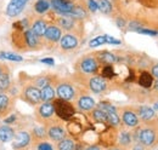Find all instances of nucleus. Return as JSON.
<instances>
[{
	"label": "nucleus",
	"mask_w": 158,
	"mask_h": 150,
	"mask_svg": "<svg viewBox=\"0 0 158 150\" xmlns=\"http://www.w3.org/2000/svg\"><path fill=\"white\" fill-rule=\"evenodd\" d=\"M54 109H55V112L59 115L60 117L62 119V120H69L73 115H74V107L69 103V102H67V101H63V99H56L55 102H54Z\"/></svg>",
	"instance_id": "f257e3e1"
},
{
	"label": "nucleus",
	"mask_w": 158,
	"mask_h": 150,
	"mask_svg": "<svg viewBox=\"0 0 158 150\" xmlns=\"http://www.w3.org/2000/svg\"><path fill=\"white\" fill-rule=\"evenodd\" d=\"M28 1L29 0H11L6 7V15L9 17H17L24 10Z\"/></svg>",
	"instance_id": "f03ea898"
},
{
	"label": "nucleus",
	"mask_w": 158,
	"mask_h": 150,
	"mask_svg": "<svg viewBox=\"0 0 158 150\" xmlns=\"http://www.w3.org/2000/svg\"><path fill=\"white\" fill-rule=\"evenodd\" d=\"M50 5L62 16H71V12L74 7V5L68 0H51Z\"/></svg>",
	"instance_id": "7ed1b4c3"
},
{
	"label": "nucleus",
	"mask_w": 158,
	"mask_h": 150,
	"mask_svg": "<svg viewBox=\"0 0 158 150\" xmlns=\"http://www.w3.org/2000/svg\"><path fill=\"white\" fill-rule=\"evenodd\" d=\"M23 98L31 104H39L41 101L40 90L35 86H27L23 90Z\"/></svg>",
	"instance_id": "20e7f679"
},
{
	"label": "nucleus",
	"mask_w": 158,
	"mask_h": 150,
	"mask_svg": "<svg viewBox=\"0 0 158 150\" xmlns=\"http://www.w3.org/2000/svg\"><path fill=\"white\" fill-rule=\"evenodd\" d=\"M139 140L143 147H150L156 142V132L152 128H142L139 132Z\"/></svg>",
	"instance_id": "39448f33"
},
{
	"label": "nucleus",
	"mask_w": 158,
	"mask_h": 150,
	"mask_svg": "<svg viewBox=\"0 0 158 150\" xmlns=\"http://www.w3.org/2000/svg\"><path fill=\"white\" fill-rule=\"evenodd\" d=\"M98 67H99L98 61L95 58H93V57H86L80 63L81 70L84 73H86V74H95L98 72Z\"/></svg>",
	"instance_id": "423d86ee"
},
{
	"label": "nucleus",
	"mask_w": 158,
	"mask_h": 150,
	"mask_svg": "<svg viewBox=\"0 0 158 150\" xmlns=\"http://www.w3.org/2000/svg\"><path fill=\"white\" fill-rule=\"evenodd\" d=\"M89 87H90V90H91L93 92H95V93H101V92H103V91L106 90L107 82H106V80H105L102 76H94V77H91L90 81H89Z\"/></svg>",
	"instance_id": "0eeeda50"
},
{
	"label": "nucleus",
	"mask_w": 158,
	"mask_h": 150,
	"mask_svg": "<svg viewBox=\"0 0 158 150\" xmlns=\"http://www.w3.org/2000/svg\"><path fill=\"white\" fill-rule=\"evenodd\" d=\"M103 44H111V45H120V40L116 39L113 37H110V35H101V37H96L95 39H93L90 42H89V46L90 47H96L100 45H103Z\"/></svg>",
	"instance_id": "6e6552de"
},
{
	"label": "nucleus",
	"mask_w": 158,
	"mask_h": 150,
	"mask_svg": "<svg viewBox=\"0 0 158 150\" xmlns=\"http://www.w3.org/2000/svg\"><path fill=\"white\" fill-rule=\"evenodd\" d=\"M31 142V136L29 133L24 131H20L19 133L15 134V140L12 143V147L15 149H21V148H24L29 144Z\"/></svg>",
	"instance_id": "1a4fd4ad"
},
{
	"label": "nucleus",
	"mask_w": 158,
	"mask_h": 150,
	"mask_svg": "<svg viewBox=\"0 0 158 150\" xmlns=\"http://www.w3.org/2000/svg\"><path fill=\"white\" fill-rule=\"evenodd\" d=\"M56 92H57V96H59L60 99H63V101H69V99H72L74 97V90L68 84H61L57 87Z\"/></svg>",
	"instance_id": "9d476101"
},
{
	"label": "nucleus",
	"mask_w": 158,
	"mask_h": 150,
	"mask_svg": "<svg viewBox=\"0 0 158 150\" xmlns=\"http://www.w3.org/2000/svg\"><path fill=\"white\" fill-rule=\"evenodd\" d=\"M60 44L63 50H72L78 46V39L71 34H66L60 39Z\"/></svg>",
	"instance_id": "9b49d317"
},
{
	"label": "nucleus",
	"mask_w": 158,
	"mask_h": 150,
	"mask_svg": "<svg viewBox=\"0 0 158 150\" xmlns=\"http://www.w3.org/2000/svg\"><path fill=\"white\" fill-rule=\"evenodd\" d=\"M48 134H49V137H50L52 140L60 142V140H62L63 138H66V130H64L62 126L55 125V126H51V127L48 130Z\"/></svg>",
	"instance_id": "f8f14e48"
},
{
	"label": "nucleus",
	"mask_w": 158,
	"mask_h": 150,
	"mask_svg": "<svg viewBox=\"0 0 158 150\" xmlns=\"http://www.w3.org/2000/svg\"><path fill=\"white\" fill-rule=\"evenodd\" d=\"M122 120L123 122L129 126V127H135L139 125V117L138 115L131 110H124L123 112V115H122Z\"/></svg>",
	"instance_id": "ddd939ff"
},
{
	"label": "nucleus",
	"mask_w": 158,
	"mask_h": 150,
	"mask_svg": "<svg viewBox=\"0 0 158 150\" xmlns=\"http://www.w3.org/2000/svg\"><path fill=\"white\" fill-rule=\"evenodd\" d=\"M44 37L46 38L48 40L52 41V42H57L60 39L62 38V33H61V29L57 28L56 26H50V27L46 28Z\"/></svg>",
	"instance_id": "4468645a"
},
{
	"label": "nucleus",
	"mask_w": 158,
	"mask_h": 150,
	"mask_svg": "<svg viewBox=\"0 0 158 150\" xmlns=\"http://www.w3.org/2000/svg\"><path fill=\"white\" fill-rule=\"evenodd\" d=\"M24 34V40H26V45L29 47V49H37L38 47V44H39V38L37 37L31 29H27L26 32H23Z\"/></svg>",
	"instance_id": "2eb2a0df"
},
{
	"label": "nucleus",
	"mask_w": 158,
	"mask_h": 150,
	"mask_svg": "<svg viewBox=\"0 0 158 150\" xmlns=\"http://www.w3.org/2000/svg\"><path fill=\"white\" fill-rule=\"evenodd\" d=\"M38 114L43 119H49L54 114H55V109H54V105L49 102H45L43 104H40L39 109H38Z\"/></svg>",
	"instance_id": "dca6fc26"
},
{
	"label": "nucleus",
	"mask_w": 158,
	"mask_h": 150,
	"mask_svg": "<svg viewBox=\"0 0 158 150\" xmlns=\"http://www.w3.org/2000/svg\"><path fill=\"white\" fill-rule=\"evenodd\" d=\"M78 107L80 110H84V112L91 110L95 107V101L89 96H83V97L79 98Z\"/></svg>",
	"instance_id": "f3484780"
},
{
	"label": "nucleus",
	"mask_w": 158,
	"mask_h": 150,
	"mask_svg": "<svg viewBox=\"0 0 158 150\" xmlns=\"http://www.w3.org/2000/svg\"><path fill=\"white\" fill-rule=\"evenodd\" d=\"M15 138V131L14 128H11L10 126H1L0 127V140L4 143H7L10 140H12Z\"/></svg>",
	"instance_id": "a211bd4d"
},
{
	"label": "nucleus",
	"mask_w": 158,
	"mask_h": 150,
	"mask_svg": "<svg viewBox=\"0 0 158 150\" xmlns=\"http://www.w3.org/2000/svg\"><path fill=\"white\" fill-rule=\"evenodd\" d=\"M46 28H48V27H46V23H45L43 19H37V21L33 23L31 30H32L38 38H40V37H44Z\"/></svg>",
	"instance_id": "6ab92c4d"
},
{
	"label": "nucleus",
	"mask_w": 158,
	"mask_h": 150,
	"mask_svg": "<svg viewBox=\"0 0 158 150\" xmlns=\"http://www.w3.org/2000/svg\"><path fill=\"white\" fill-rule=\"evenodd\" d=\"M139 84H140L142 87L148 89V87H151L152 84H153V76L150 74L148 72H142L141 75H140V77H139Z\"/></svg>",
	"instance_id": "aec40b11"
},
{
	"label": "nucleus",
	"mask_w": 158,
	"mask_h": 150,
	"mask_svg": "<svg viewBox=\"0 0 158 150\" xmlns=\"http://www.w3.org/2000/svg\"><path fill=\"white\" fill-rule=\"evenodd\" d=\"M55 90L51 87V86H46L44 89L40 90V97H41V101L44 102H50L55 98Z\"/></svg>",
	"instance_id": "412c9836"
},
{
	"label": "nucleus",
	"mask_w": 158,
	"mask_h": 150,
	"mask_svg": "<svg viewBox=\"0 0 158 150\" xmlns=\"http://www.w3.org/2000/svg\"><path fill=\"white\" fill-rule=\"evenodd\" d=\"M139 116L142 121H147V120H151L153 116H155V110L153 108H150V107H141L139 109Z\"/></svg>",
	"instance_id": "4be33fe9"
},
{
	"label": "nucleus",
	"mask_w": 158,
	"mask_h": 150,
	"mask_svg": "<svg viewBox=\"0 0 158 150\" xmlns=\"http://www.w3.org/2000/svg\"><path fill=\"white\" fill-rule=\"evenodd\" d=\"M50 2L48 0H38L34 5V10L38 12V14H44L49 9H50Z\"/></svg>",
	"instance_id": "5701e85b"
},
{
	"label": "nucleus",
	"mask_w": 158,
	"mask_h": 150,
	"mask_svg": "<svg viewBox=\"0 0 158 150\" xmlns=\"http://www.w3.org/2000/svg\"><path fill=\"white\" fill-rule=\"evenodd\" d=\"M11 85V81H10V75L7 73H1L0 74V91H7L9 87Z\"/></svg>",
	"instance_id": "b1692460"
},
{
	"label": "nucleus",
	"mask_w": 158,
	"mask_h": 150,
	"mask_svg": "<svg viewBox=\"0 0 158 150\" xmlns=\"http://www.w3.org/2000/svg\"><path fill=\"white\" fill-rule=\"evenodd\" d=\"M74 142L69 138H63L59 142V150H74Z\"/></svg>",
	"instance_id": "393cba45"
},
{
	"label": "nucleus",
	"mask_w": 158,
	"mask_h": 150,
	"mask_svg": "<svg viewBox=\"0 0 158 150\" xmlns=\"http://www.w3.org/2000/svg\"><path fill=\"white\" fill-rule=\"evenodd\" d=\"M10 98L6 94H0V115H4L9 110Z\"/></svg>",
	"instance_id": "a878e982"
},
{
	"label": "nucleus",
	"mask_w": 158,
	"mask_h": 150,
	"mask_svg": "<svg viewBox=\"0 0 158 150\" xmlns=\"http://www.w3.org/2000/svg\"><path fill=\"white\" fill-rule=\"evenodd\" d=\"M99 59L100 61H102L103 63H107L108 65L116 62V57L113 56L112 53H110V52H106V51L99 52Z\"/></svg>",
	"instance_id": "bb28decb"
},
{
	"label": "nucleus",
	"mask_w": 158,
	"mask_h": 150,
	"mask_svg": "<svg viewBox=\"0 0 158 150\" xmlns=\"http://www.w3.org/2000/svg\"><path fill=\"white\" fill-rule=\"evenodd\" d=\"M0 58L6 59V61H12V62H22L23 58L17 53H11V52H0Z\"/></svg>",
	"instance_id": "cd10ccee"
},
{
	"label": "nucleus",
	"mask_w": 158,
	"mask_h": 150,
	"mask_svg": "<svg viewBox=\"0 0 158 150\" xmlns=\"http://www.w3.org/2000/svg\"><path fill=\"white\" fill-rule=\"evenodd\" d=\"M59 23L63 29H72L73 26H74L73 19L71 18L69 16H63V17H61V18L59 19Z\"/></svg>",
	"instance_id": "c85d7f7f"
},
{
	"label": "nucleus",
	"mask_w": 158,
	"mask_h": 150,
	"mask_svg": "<svg viewBox=\"0 0 158 150\" xmlns=\"http://www.w3.org/2000/svg\"><path fill=\"white\" fill-rule=\"evenodd\" d=\"M107 115V122H110L113 126H118L120 124V119H119L117 112H105Z\"/></svg>",
	"instance_id": "c756f323"
},
{
	"label": "nucleus",
	"mask_w": 158,
	"mask_h": 150,
	"mask_svg": "<svg viewBox=\"0 0 158 150\" xmlns=\"http://www.w3.org/2000/svg\"><path fill=\"white\" fill-rule=\"evenodd\" d=\"M98 4H99V10L102 14H110L112 11V5L108 0H100Z\"/></svg>",
	"instance_id": "7c9ffc66"
},
{
	"label": "nucleus",
	"mask_w": 158,
	"mask_h": 150,
	"mask_svg": "<svg viewBox=\"0 0 158 150\" xmlns=\"http://www.w3.org/2000/svg\"><path fill=\"white\" fill-rule=\"evenodd\" d=\"M93 117L96 120V121H99V122H107V115H106V112H103V110H101V109H95L94 112H93Z\"/></svg>",
	"instance_id": "2f4dec72"
},
{
	"label": "nucleus",
	"mask_w": 158,
	"mask_h": 150,
	"mask_svg": "<svg viewBox=\"0 0 158 150\" xmlns=\"http://www.w3.org/2000/svg\"><path fill=\"white\" fill-rule=\"evenodd\" d=\"M71 16L74 17V18H84L86 16V12H85L84 9H81L79 6H77V7L74 6L73 10H72V12H71Z\"/></svg>",
	"instance_id": "473e14b6"
},
{
	"label": "nucleus",
	"mask_w": 158,
	"mask_h": 150,
	"mask_svg": "<svg viewBox=\"0 0 158 150\" xmlns=\"http://www.w3.org/2000/svg\"><path fill=\"white\" fill-rule=\"evenodd\" d=\"M119 143L122 144V145H129L130 143H131V137H130V134L128 133V132H122L120 133V136H119Z\"/></svg>",
	"instance_id": "72a5a7b5"
},
{
	"label": "nucleus",
	"mask_w": 158,
	"mask_h": 150,
	"mask_svg": "<svg viewBox=\"0 0 158 150\" xmlns=\"http://www.w3.org/2000/svg\"><path fill=\"white\" fill-rule=\"evenodd\" d=\"M114 76V70L112 68V65H106L102 69V77L103 79H111Z\"/></svg>",
	"instance_id": "f704fd0d"
},
{
	"label": "nucleus",
	"mask_w": 158,
	"mask_h": 150,
	"mask_svg": "<svg viewBox=\"0 0 158 150\" xmlns=\"http://www.w3.org/2000/svg\"><path fill=\"white\" fill-rule=\"evenodd\" d=\"M49 79L48 77H39L38 80H37V86L35 87H38V89H44V87H46V86H49Z\"/></svg>",
	"instance_id": "c9c22d12"
},
{
	"label": "nucleus",
	"mask_w": 158,
	"mask_h": 150,
	"mask_svg": "<svg viewBox=\"0 0 158 150\" xmlns=\"http://www.w3.org/2000/svg\"><path fill=\"white\" fill-rule=\"evenodd\" d=\"M88 7L91 12H96L99 10V4L95 0H88Z\"/></svg>",
	"instance_id": "e433bc0d"
},
{
	"label": "nucleus",
	"mask_w": 158,
	"mask_h": 150,
	"mask_svg": "<svg viewBox=\"0 0 158 150\" xmlns=\"http://www.w3.org/2000/svg\"><path fill=\"white\" fill-rule=\"evenodd\" d=\"M136 32L140 33V34H146V35H151V37L157 35V32L156 30H150V29H143V28H139Z\"/></svg>",
	"instance_id": "4c0bfd02"
},
{
	"label": "nucleus",
	"mask_w": 158,
	"mask_h": 150,
	"mask_svg": "<svg viewBox=\"0 0 158 150\" xmlns=\"http://www.w3.org/2000/svg\"><path fill=\"white\" fill-rule=\"evenodd\" d=\"M38 150H54L52 148V145L51 144H49V143H46V142H41L38 144Z\"/></svg>",
	"instance_id": "58836bf2"
},
{
	"label": "nucleus",
	"mask_w": 158,
	"mask_h": 150,
	"mask_svg": "<svg viewBox=\"0 0 158 150\" xmlns=\"http://www.w3.org/2000/svg\"><path fill=\"white\" fill-rule=\"evenodd\" d=\"M15 121H16V116H15V115H10V116H7V117L4 119V122H5L6 125H10V124H12V122H15Z\"/></svg>",
	"instance_id": "ea45409f"
},
{
	"label": "nucleus",
	"mask_w": 158,
	"mask_h": 150,
	"mask_svg": "<svg viewBox=\"0 0 158 150\" xmlns=\"http://www.w3.org/2000/svg\"><path fill=\"white\" fill-rule=\"evenodd\" d=\"M40 62L44 63V64H49V65H54L55 64V61L52 58H43V59H40Z\"/></svg>",
	"instance_id": "a19ab883"
},
{
	"label": "nucleus",
	"mask_w": 158,
	"mask_h": 150,
	"mask_svg": "<svg viewBox=\"0 0 158 150\" xmlns=\"http://www.w3.org/2000/svg\"><path fill=\"white\" fill-rule=\"evenodd\" d=\"M151 75H152V76H155V77H158V64L157 65H153V67H152Z\"/></svg>",
	"instance_id": "79ce46f5"
},
{
	"label": "nucleus",
	"mask_w": 158,
	"mask_h": 150,
	"mask_svg": "<svg viewBox=\"0 0 158 150\" xmlns=\"http://www.w3.org/2000/svg\"><path fill=\"white\" fill-rule=\"evenodd\" d=\"M34 133H35L38 137H43V136L45 134V131H44V128H35V130H34Z\"/></svg>",
	"instance_id": "37998d69"
},
{
	"label": "nucleus",
	"mask_w": 158,
	"mask_h": 150,
	"mask_svg": "<svg viewBox=\"0 0 158 150\" xmlns=\"http://www.w3.org/2000/svg\"><path fill=\"white\" fill-rule=\"evenodd\" d=\"M133 150H145V147L140 143V144H135L134 147H133Z\"/></svg>",
	"instance_id": "c03bdc74"
},
{
	"label": "nucleus",
	"mask_w": 158,
	"mask_h": 150,
	"mask_svg": "<svg viewBox=\"0 0 158 150\" xmlns=\"http://www.w3.org/2000/svg\"><path fill=\"white\" fill-rule=\"evenodd\" d=\"M85 150H101L99 147H96V145H91V147H89V148H86Z\"/></svg>",
	"instance_id": "a18cd8bd"
},
{
	"label": "nucleus",
	"mask_w": 158,
	"mask_h": 150,
	"mask_svg": "<svg viewBox=\"0 0 158 150\" xmlns=\"http://www.w3.org/2000/svg\"><path fill=\"white\" fill-rule=\"evenodd\" d=\"M153 110H155V112H156V110H158V102L156 103V104H155V107H153Z\"/></svg>",
	"instance_id": "49530a36"
},
{
	"label": "nucleus",
	"mask_w": 158,
	"mask_h": 150,
	"mask_svg": "<svg viewBox=\"0 0 158 150\" xmlns=\"http://www.w3.org/2000/svg\"><path fill=\"white\" fill-rule=\"evenodd\" d=\"M155 89H156V90L158 91V80L156 81V84H155Z\"/></svg>",
	"instance_id": "de8ad7c7"
},
{
	"label": "nucleus",
	"mask_w": 158,
	"mask_h": 150,
	"mask_svg": "<svg viewBox=\"0 0 158 150\" xmlns=\"http://www.w3.org/2000/svg\"><path fill=\"white\" fill-rule=\"evenodd\" d=\"M111 150H118V149H111Z\"/></svg>",
	"instance_id": "09e8293b"
}]
</instances>
